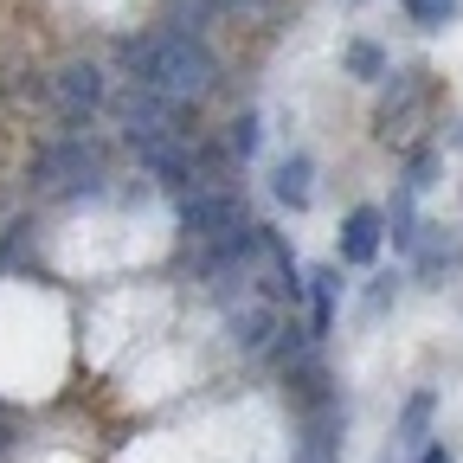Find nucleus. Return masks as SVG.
<instances>
[{
  "label": "nucleus",
  "mask_w": 463,
  "mask_h": 463,
  "mask_svg": "<svg viewBox=\"0 0 463 463\" xmlns=\"http://www.w3.org/2000/svg\"><path fill=\"white\" fill-rule=\"evenodd\" d=\"M116 65H123V84H142V90H161V97H213L219 84V58L200 33H174V26H148V33H129L116 39Z\"/></svg>",
  "instance_id": "f257e3e1"
},
{
  "label": "nucleus",
  "mask_w": 463,
  "mask_h": 463,
  "mask_svg": "<svg viewBox=\"0 0 463 463\" xmlns=\"http://www.w3.org/2000/svg\"><path fill=\"white\" fill-rule=\"evenodd\" d=\"M45 90H52V109H58V123H65V129H90L97 116L109 109V78H103L97 58H71V65H58Z\"/></svg>",
  "instance_id": "f03ea898"
},
{
  "label": "nucleus",
  "mask_w": 463,
  "mask_h": 463,
  "mask_svg": "<svg viewBox=\"0 0 463 463\" xmlns=\"http://www.w3.org/2000/svg\"><path fill=\"white\" fill-rule=\"evenodd\" d=\"M181 239L187 245H213L225 239V232H239L251 213H245V194H232V187H200V194H181Z\"/></svg>",
  "instance_id": "7ed1b4c3"
},
{
  "label": "nucleus",
  "mask_w": 463,
  "mask_h": 463,
  "mask_svg": "<svg viewBox=\"0 0 463 463\" xmlns=\"http://www.w3.org/2000/svg\"><path fill=\"white\" fill-rule=\"evenodd\" d=\"M380 245H386V219H380V206H354V213L341 219L335 264H354V270H367V264L380 258Z\"/></svg>",
  "instance_id": "20e7f679"
},
{
  "label": "nucleus",
  "mask_w": 463,
  "mask_h": 463,
  "mask_svg": "<svg viewBox=\"0 0 463 463\" xmlns=\"http://www.w3.org/2000/svg\"><path fill=\"white\" fill-rule=\"evenodd\" d=\"M270 200H277L283 213H309V206H316V161H309L303 148H289V155L270 161Z\"/></svg>",
  "instance_id": "39448f33"
},
{
  "label": "nucleus",
  "mask_w": 463,
  "mask_h": 463,
  "mask_svg": "<svg viewBox=\"0 0 463 463\" xmlns=\"http://www.w3.org/2000/svg\"><path fill=\"white\" fill-rule=\"evenodd\" d=\"M425 71H386L380 78V109H373V123H380V136L392 142V129L405 123V116H412L419 103H425Z\"/></svg>",
  "instance_id": "423d86ee"
},
{
  "label": "nucleus",
  "mask_w": 463,
  "mask_h": 463,
  "mask_svg": "<svg viewBox=\"0 0 463 463\" xmlns=\"http://www.w3.org/2000/svg\"><path fill=\"white\" fill-rule=\"evenodd\" d=\"M303 303H309V341H322L335 328V303H341V264L303 270Z\"/></svg>",
  "instance_id": "0eeeda50"
},
{
  "label": "nucleus",
  "mask_w": 463,
  "mask_h": 463,
  "mask_svg": "<svg viewBox=\"0 0 463 463\" xmlns=\"http://www.w3.org/2000/svg\"><path fill=\"white\" fill-rule=\"evenodd\" d=\"M405 264H412L419 277H450L463 264V245L444 239V225H425L419 219V239H412V251H405Z\"/></svg>",
  "instance_id": "6e6552de"
},
{
  "label": "nucleus",
  "mask_w": 463,
  "mask_h": 463,
  "mask_svg": "<svg viewBox=\"0 0 463 463\" xmlns=\"http://www.w3.org/2000/svg\"><path fill=\"white\" fill-rule=\"evenodd\" d=\"M431 412H438V392H431V386H419L412 399L399 405V425H392V450H419V444H431Z\"/></svg>",
  "instance_id": "1a4fd4ad"
},
{
  "label": "nucleus",
  "mask_w": 463,
  "mask_h": 463,
  "mask_svg": "<svg viewBox=\"0 0 463 463\" xmlns=\"http://www.w3.org/2000/svg\"><path fill=\"white\" fill-rule=\"evenodd\" d=\"M341 71L361 78V84H380V78L392 71V58H386L380 39H347V45H341Z\"/></svg>",
  "instance_id": "9d476101"
},
{
  "label": "nucleus",
  "mask_w": 463,
  "mask_h": 463,
  "mask_svg": "<svg viewBox=\"0 0 463 463\" xmlns=\"http://www.w3.org/2000/svg\"><path fill=\"white\" fill-rule=\"evenodd\" d=\"M225 148H232V161H239V167H245V161H251V155L264 148V116H258V109H245V116H239V123H232V129H225Z\"/></svg>",
  "instance_id": "9b49d317"
},
{
  "label": "nucleus",
  "mask_w": 463,
  "mask_h": 463,
  "mask_svg": "<svg viewBox=\"0 0 463 463\" xmlns=\"http://www.w3.org/2000/svg\"><path fill=\"white\" fill-rule=\"evenodd\" d=\"M457 7H463V0H399V14L412 20V26H425V33L450 26V20H457Z\"/></svg>",
  "instance_id": "f8f14e48"
},
{
  "label": "nucleus",
  "mask_w": 463,
  "mask_h": 463,
  "mask_svg": "<svg viewBox=\"0 0 463 463\" xmlns=\"http://www.w3.org/2000/svg\"><path fill=\"white\" fill-rule=\"evenodd\" d=\"M412 457H419V463H457V450H450V444H419Z\"/></svg>",
  "instance_id": "ddd939ff"
},
{
  "label": "nucleus",
  "mask_w": 463,
  "mask_h": 463,
  "mask_svg": "<svg viewBox=\"0 0 463 463\" xmlns=\"http://www.w3.org/2000/svg\"><path fill=\"white\" fill-rule=\"evenodd\" d=\"M7 450H14V425H7V419H0V457H7Z\"/></svg>",
  "instance_id": "4468645a"
},
{
  "label": "nucleus",
  "mask_w": 463,
  "mask_h": 463,
  "mask_svg": "<svg viewBox=\"0 0 463 463\" xmlns=\"http://www.w3.org/2000/svg\"><path fill=\"white\" fill-rule=\"evenodd\" d=\"M14 232H20V225H7V232H0V258H7V251H14Z\"/></svg>",
  "instance_id": "2eb2a0df"
}]
</instances>
